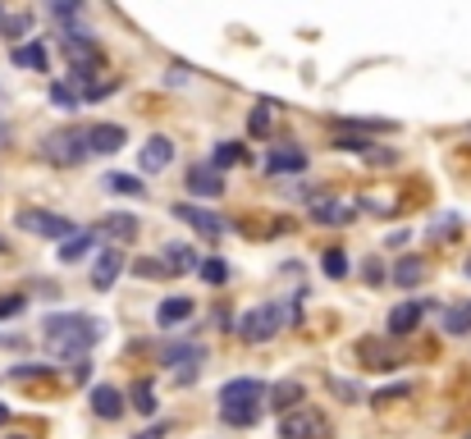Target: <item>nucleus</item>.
I'll return each instance as SVG.
<instances>
[{
	"instance_id": "nucleus-1",
	"label": "nucleus",
	"mask_w": 471,
	"mask_h": 439,
	"mask_svg": "<svg viewBox=\"0 0 471 439\" xmlns=\"http://www.w3.org/2000/svg\"><path fill=\"white\" fill-rule=\"evenodd\" d=\"M101 334H105V325L92 321V316H83V311H64V316H46L42 321L46 348L55 357H73V362H83V357L101 343Z\"/></svg>"
},
{
	"instance_id": "nucleus-2",
	"label": "nucleus",
	"mask_w": 471,
	"mask_h": 439,
	"mask_svg": "<svg viewBox=\"0 0 471 439\" xmlns=\"http://www.w3.org/2000/svg\"><path fill=\"white\" fill-rule=\"evenodd\" d=\"M42 161L60 165V170H73L88 161V129H55L42 138Z\"/></svg>"
},
{
	"instance_id": "nucleus-3",
	"label": "nucleus",
	"mask_w": 471,
	"mask_h": 439,
	"mask_svg": "<svg viewBox=\"0 0 471 439\" xmlns=\"http://www.w3.org/2000/svg\"><path fill=\"white\" fill-rule=\"evenodd\" d=\"M280 325H284V311H280V307H252V311H243V316H239L233 334L248 339V343H265V339L280 334Z\"/></svg>"
},
{
	"instance_id": "nucleus-4",
	"label": "nucleus",
	"mask_w": 471,
	"mask_h": 439,
	"mask_svg": "<svg viewBox=\"0 0 471 439\" xmlns=\"http://www.w3.org/2000/svg\"><path fill=\"white\" fill-rule=\"evenodd\" d=\"M19 229H28V233H37V238H55V243H64L69 233H78L64 215H55V211H37V207H23V211H19Z\"/></svg>"
},
{
	"instance_id": "nucleus-5",
	"label": "nucleus",
	"mask_w": 471,
	"mask_h": 439,
	"mask_svg": "<svg viewBox=\"0 0 471 439\" xmlns=\"http://www.w3.org/2000/svg\"><path fill=\"white\" fill-rule=\"evenodd\" d=\"M261 393H265V384L257 376H233V380L220 384L215 398H220V412H229V408H257Z\"/></svg>"
},
{
	"instance_id": "nucleus-6",
	"label": "nucleus",
	"mask_w": 471,
	"mask_h": 439,
	"mask_svg": "<svg viewBox=\"0 0 471 439\" xmlns=\"http://www.w3.org/2000/svg\"><path fill=\"white\" fill-rule=\"evenodd\" d=\"M60 51L69 55V64H73L78 73L97 69V60H101V46H97V37L78 32V28H64V37H60Z\"/></svg>"
},
{
	"instance_id": "nucleus-7",
	"label": "nucleus",
	"mask_w": 471,
	"mask_h": 439,
	"mask_svg": "<svg viewBox=\"0 0 471 439\" xmlns=\"http://www.w3.org/2000/svg\"><path fill=\"white\" fill-rule=\"evenodd\" d=\"M325 417L316 408H293V412H280V439H316L325 435Z\"/></svg>"
},
{
	"instance_id": "nucleus-8",
	"label": "nucleus",
	"mask_w": 471,
	"mask_h": 439,
	"mask_svg": "<svg viewBox=\"0 0 471 439\" xmlns=\"http://www.w3.org/2000/svg\"><path fill=\"white\" fill-rule=\"evenodd\" d=\"M120 270H124V252H120V248H101V252H97V266H92V289H97V293L114 289Z\"/></svg>"
},
{
	"instance_id": "nucleus-9",
	"label": "nucleus",
	"mask_w": 471,
	"mask_h": 439,
	"mask_svg": "<svg viewBox=\"0 0 471 439\" xmlns=\"http://www.w3.org/2000/svg\"><path fill=\"white\" fill-rule=\"evenodd\" d=\"M129 133L120 124H92L88 129V156H114V151H124Z\"/></svg>"
},
{
	"instance_id": "nucleus-10",
	"label": "nucleus",
	"mask_w": 471,
	"mask_h": 439,
	"mask_svg": "<svg viewBox=\"0 0 471 439\" xmlns=\"http://www.w3.org/2000/svg\"><path fill=\"white\" fill-rule=\"evenodd\" d=\"M88 403H92V412L101 417V421H120L124 417V393L114 389V384H92V393H88Z\"/></svg>"
},
{
	"instance_id": "nucleus-11",
	"label": "nucleus",
	"mask_w": 471,
	"mask_h": 439,
	"mask_svg": "<svg viewBox=\"0 0 471 439\" xmlns=\"http://www.w3.org/2000/svg\"><path fill=\"white\" fill-rule=\"evenodd\" d=\"M179 220H188L198 233H206V238H220L224 233V215H215V211H206V207H192V202H179V207H170Z\"/></svg>"
},
{
	"instance_id": "nucleus-12",
	"label": "nucleus",
	"mask_w": 471,
	"mask_h": 439,
	"mask_svg": "<svg viewBox=\"0 0 471 439\" xmlns=\"http://www.w3.org/2000/svg\"><path fill=\"white\" fill-rule=\"evenodd\" d=\"M161 362H165V367H183V384H188V380H192V367L206 362V348H202V343H170V348L161 352Z\"/></svg>"
},
{
	"instance_id": "nucleus-13",
	"label": "nucleus",
	"mask_w": 471,
	"mask_h": 439,
	"mask_svg": "<svg viewBox=\"0 0 471 439\" xmlns=\"http://www.w3.org/2000/svg\"><path fill=\"white\" fill-rule=\"evenodd\" d=\"M421 316H425V307H421V302H399L394 311H389V321H384V334L408 339V334L421 325Z\"/></svg>"
},
{
	"instance_id": "nucleus-14",
	"label": "nucleus",
	"mask_w": 471,
	"mask_h": 439,
	"mask_svg": "<svg viewBox=\"0 0 471 439\" xmlns=\"http://www.w3.org/2000/svg\"><path fill=\"white\" fill-rule=\"evenodd\" d=\"M170 161H174V142H170V138H147V147L138 151V165H142L147 174L170 170Z\"/></svg>"
},
{
	"instance_id": "nucleus-15",
	"label": "nucleus",
	"mask_w": 471,
	"mask_h": 439,
	"mask_svg": "<svg viewBox=\"0 0 471 439\" xmlns=\"http://www.w3.org/2000/svg\"><path fill=\"white\" fill-rule=\"evenodd\" d=\"M311 220L316 224H352L357 220V207L334 202V197H316V202H311Z\"/></svg>"
},
{
	"instance_id": "nucleus-16",
	"label": "nucleus",
	"mask_w": 471,
	"mask_h": 439,
	"mask_svg": "<svg viewBox=\"0 0 471 439\" xmlns=\"http://www.w3.org/2000/svg\"><path fill=\"white\" fill-rule=\"evenodd\" d=\"M307 165H311L307 151H298V147H274L270 161H265V174H302Z\"/></svg>"
},
{
	"instance_id": "nucleus-17",
	"label": "nucleus",
	"mask_w": 471,
	"mask_h": 439,
	"mask_svg": "<svg viewBox=\"0 0 471 439\" xmlns=\"http://www.w3.org/2000/svg\"><path fill=\"white\" fill-rule=\"evenodd\" d=\"M188 192H192V197H220V192H224L220 170H211V165H192V170H188Z\"/></svg>"
},
{
	"instance_id": "nucleus-18",
	"label": "nucleus",
	"mask_w": 471,
	"mask_h": 439,
	"mask_svg": "<svg viewBox=\"0 0 471 439\" xmlns=\"http://www.w3.org/2000/svg\"><path fill=\"white\" fill-rule=\"evenodd\" d=\"M161 266H165V274H188V270H198V252H192L188 243H165Z\"/></svg>"
},
{
	"instance_id": "nucleus-19",
	"label": "nucleus",
	"mask_w": 471,
	"mask_h": 439,
	"mask_svg": "<svg viewBox=\"0 0 471 439\" xmlns=\"http://www.w3.org/2000/svg\"><path fill=\"white\" fill-rule=\"evenodd\" d=\"M389 279H394L399 289H416L425 279V257H399L394 270H389Z\"/></svg>"
},
{
	"instance_id": "nucleus-20",
	"label": "nucleus",
	"mask_w": 471,
	"mask_h": 439,
	"mask_svg": "<svg viewBox=\"0 0 471 439\" xmlns=\"http://www.w3.org/2000/svg\"><path fill=\"white\" fill-rule=\"evenodd\" d=\"M192 311H198V307H192V298H165L161 307H156V325H161V330H170V325H183Z\"/></svg>"
},
{
	"instance_id": "nucleus-21",
	"label": "nucleus",
	"mask_w": 471,
	"mask_h": 439,
	"mask_svg": "<svg viewBox=\"0 0 471 439\" xmlns=\"http://www.w3.org/2000/svg\"><path fill=\"white\" fill-rule=\"evenodd\" d=\"M101 229H105V238H114V243H129V238L138 233V220H133L129 211H110V215L101 220Z\"/></svg>"
},
{
	"instance_id": "nucleus-22",
	"label": "nucleus",
	"mask_w": 471,
	"mask_h": 439,
	"mask_svg": "<svg viewBox=\"0 0 471 439\" xmlns=\"http://www.w3.org/2000/svg\"><path fill=\"white\" fill-rule=\"evenodd\" d=\"M92 248H97V233H69L64 243H60V261L73 266V261H83Z\"/></svg>"
},
{
	"instance_id": "nucleus-23",
	"label": "nucleus",
	"mask_w": 471,
	"mask_h": 439,
	"mask_svg": "<svg viewBox=\"0 0 471 439\" xmlns=\"http://www.w3.org/2000/svg\"><path fill=\"white\" fill-rule=\"evenodd\" d=\"M270 398H274V412H293L302 398H307V389H302L298 380H280V384L270 389Z\"/></svg>"
},
{
	"instance_id": "nucleus-24",
	"label": "nucleus",
	"mask_w": 471,
	"mask_h": 439,
	"mask_svg": "<svg viewBox=\"0 0 471 439\" xmlns=\"http://www.w3.org/2000/svg\"><path fill=\"white\" fill-rule=\"evenodd\" d=\"M10 60H14L19 69H37V73H46V64H51V60H46V46H42V42L14 46V51H10Z\"/></svg>"
},
{
	"instance_id": "nucleus-25",
	"label": "nucleus",
	"mask_w": 471,
	"mask_h": 439,
	"mask_svg": "<svg viewBox=\"0 0 471 439\" xmlns=\"http://www.w3.org/2000/svg\"><path fill=\"white\" fill-rule=\"evenodd\" d=\"M101 188H105V192H114V197H147V183H142V179H133V174H120V170L105 174V179H101Z\"/></svg>"
},
{
	"instance_id": "nucleus-26",
	"label": "nucleus",
	"mask_w": 471,
	"mask_h": 439,
	"mask_svg": "<svg viewBox=\"0 0 471 439\" xmlns=\"http://www.w3.org/2000/svg\"><path fill=\"white\" fill-rule=\"evenodd\" d=\"M243 156H248L243 142H215V151H211V170H233V165H243Z\"/></svg>"
},
{
	"instance_id": "nucleus-27",
	"label": "nucleus",
	"mask_w": 471,
	"mask_h": 439,
	"mask_svg": "<svg viewBox=\"0 0 471 439\" xmlns=\"http://www.w3.org/2000/svg\"><path fill=\"white\" fill-rule=\"evenodd\" d=\"M357 352H362V362H366L371 371H394V367H399L394 357H389V352H384L375 339H362V343H357Z\"/></svg>"
},
{
	"instance_id": "nucleus-28",
	"label": "nucleus",
	"mask_w": 471,
	"mask_h": 439,
	"mask_svg": "<svg viewBox=\"0 0 471 439\" xmlns=\"http://www.w3.org/2000/svg\"><path fill=\"white\" fill-rule=\"evenodd\" d=\"M444 330L449 334H471V302H458L444 311Z\"/></svg>"
},
{
	"instance_id": "nucleus-29",
	"label": "nucleus",
	"mask_w": 471,
	"mask_h": 439,
	"mask_svg": "<svg viewBox=\"0 0 471 439\" xmlns=\"http://www.w3.org/2000/svg\"><path fill=\"white\" fill-rule=\"evenodd\" d=\"M133 408H138L142 417H156V408H161V403H156V384H151V380H138V384H133Z\"/></svg>"
},
{
	"instance_id": "nucleus-30",
	"label": "nucleus",
	"mask_w": 471,
	"mask_h": 439,
	"mask_svg": "<svg viewBox=\"0 0 471 439\" xmlns=\"http://www.w3.org/2000/svg\"><path fill=\"white\" fill-rule=\"evenodd\" d=\"M83 5H88V0H46V10H51V14L64 23V28H69L78 14H83Z\"/></svg>"
},
{
	"instance_id": "nucleus-31",
	"label": "nucleus",
	"mask_w": 471,
	"mask_h": 439,
	"mask_svg": "<svg viewBox=\"0 0 471 439\" xmlns=\"http://www.w3.org/2000/svg\"><path fill=\"white\" fill-rule=\"evenodd\" d=\"M198 274L206 279V284H224V279H229V266H224L220 257H206V261H198Z\"/></svg>"
},
{
	"instance_id": "nucleus-32",
	"label": "nucleus",
	"mask_w": 471,
	"mask_h": 439,
	"mask_svg": "<svg viewBox=\"0 0 471 439\" xmlns=\"http://www.w3.org/2000/svg\"><path fill=\"white\" fill-rule=\"evenodd\" d=\"M321 270H325L330 279H348V252L330 248V252H325V261H321Z\"/></svg>"
},
{
	"instance_id": "nucleus-33",
	"label": "nucleus",
	"mask_w": 471,
	"mask_h": 439,
	"mask_svg": "<svg viewBox=\"0 0 471 439\" xmlns=\"http://www.w3.org/2000/svg\"><path fill=\"white\" fill-rule=\"evenodd\" d=\"M334 147H339V151H352V156H366L375 142H366L362 133H339V138H334Z\"/></svg>"
},
{
	"instance_id": "nucleus-34",
	"label": "nucleus",
	"mask_w": 471,
	"mask_h": 439,
	"mask_svg": "<svg viewBox=\"0 0 471 439\" xmlns=\"http://www.w3.org/2000/svg\"><path fill=\"white\" fill-rule=\"evenodd\" d=\"M224 417V426H257V417H261V408H229V412H220Z\"/></svg>"
},
{
	"instance_id": "nucleus-35",
	"label": "nucleus",
	"mask_w": 471,
	"mask_h": 439,
	"mask_svg": "<svg viewBox=\"0 0 471 439\" xmlns=\"http://www.w3.org/2000/svg\"><path fill=\"white\" fill-rule=\"evenodd\" d=\"M32 28V14H5L0 19V37H23Z\"/></svg>"
},
{
	"instance_id": "nucleus-36",
	"label": "nucleus",
	"mask_w": 471,
	"mask_h": 439,
	"mask_svg": "<svg viewBox=\"0 0 471 439\" xmlns=\"http://www.w3.org/2000/svg\"><path fill=\"white\" fill-rule=\"evenodd\" d=\"M10 376H14V380H42V376H55V367H42V362H19Z\"/></svg>"
},
{
	"instance_id": "nucleus-37",
	"label": "nucleus",
	"mask_w": 471,
	"mask_h": 439,
	"mask_svg": "<svg viewBox=\"0 0 471 439\" xmlns=\"http://www.w3.org/2000/svg\"><path fill=\"white\" fill-rule=\"evenodd\" d=\"M51 106L73 110V106H78V92H73V88H64V83H51Z\"/></svg>"
},
{
	"instance_id": "nucleus-38",
	"label": "nucleus",
	"mask_w": 471,
	"mask_h": 439,
	"mask_svg": "<svg viewBox=\"0 0 471 439\" xmlns=\"http://www.w3.org/2000/svg\"><path fill=\"white\" fill-rule=\"evenodd\" d=\"M366 161H371V165H394V161H399V151H394V147H389V151H384V147H371V151H366Z\"/></svg>"
},
{
	"instance_id": "nucleus-39",
	"label": "nucleus",
	"mask_w": 471,
	"mask_h": 439,
	"mask_svg": "<svg viewBox=\"0 0 471 439\" xmlns=\"http://www.w3.org/2000/svg\"><path fill=\"white\" fill-rule=\"evenodd\" d=\"M252 133H257V138H265V133H270V106L252 110Z\"/></svg>"
},
{
	"instance_id": "nucleus-40",
	"label": "nucleus",
	"mask_w": 471,
	"mask_h": 439,
	"mask_svg": "<svg viewBox=\"0 0 471 439\" xmlns=\"http://www.w3.org/2000/svg\"><path fill=\"white\" fill-rule=\"evenodd\" d=\"M133 274H142V279H161L165 266H161V261H133Z\"/></svg>"
},
{
	"instance_id": "nucleus-41",
	"label": "nucleus",
	"mask_w": 471,
	"mask_h": 439,
	"mask_svg": "<svg viewBox=\"0 0 471 439\" xmlns=\"http://www.w3.org/2000/svg\"><path fill=\"white\" fill-rule=\"evenodd\" d=\"M23 311V293H14V298H0V321H5V316H19Z\"/></svg>"
},
{
	"instance_id": "nucleus-42",
	"label": "nucleus",
	"mask_w": 471,
	"mask_h": 439,
	"mask_svg": "<svg viewBox=\"0 0 471 439\" xmlns=\"http://www.w3.org/2000/svg\"><path fill=\"white\" fill-rule=\"evenodd\" d=\"M170 435V421H156V426H147V430H138L133 439H165Z\"/></svg>"
},
{
	"instance_id": "nucleus-43",
	"label": "nucleus",
	"mask_w": 471,
	"mask_h": 439,
	"mask_svg": "<svg viewBox=\"0 0 471 439\" xmlns=\"http://www.w3.org/2000/svg\"><path fill=\"white\" fill-rule=\"evenodd\" d=\"M362 274H366V279H371V284H380V279H384V266H380V261H375V257H371V261H366V266H362Z\"/></svg>"
},
{
	"instance_id": "nucleus-44",
	"label": "nucleus",
	"mask_w": 471,
	"mask_h": 439,
	"mask_svg": "<svg viewBox=\"0 0 471 439\" xmlns=\"http://www.w3.org/2000/svg\"><path fill=\"white\" fill-rule=\"evenodd\" d=\"M334 393H339V398H357V384H348V380H334Z\"/></svg>"
},
{
	"instance_id": "nucleus-45",
	"label": "nucleus",
	"mask_w": 471,
	"mask_h": 439,
	"mask_svg": "<svg viewBox=\"0 0 471 439\" xmlns=\"http://www.w3.org/2000/svg\"><path fill=\"white\" fill-rule=\"evenodd\" d=\"M5 421H10V408H5V403H0V426H5Z\"/></svg>"
},
{
	"instance_id": "nucleus-46",
	"label": "nucleus",
	"mask_w": 471,
	"mask_h": 439,
	"mask_svg": "<svg viewBox=\"0 0 471 439\" xmlns=\"http://www.w3.org/2000/svg\"><path fill=\"white\" fill-rule=\"evenodd\" d=\"M462 274H467V279H471V257H467V261H462Z\"/></svg>"
},
{
	"instance_id": "nucleus-47",
	"label": "nucleus",
	"mask_w": 471,
	"mask_h": 439,
	"mask_svg": "<svg viewBox=\"0 0 471 439\" xmlns=\"http://www.w3.org/2000/svg\"><path fill=\"white\" fill-rule=\"evenodd\" d=\"M0 252H5V238H0Z\"/></svg>"
},
{
	"instance_id": "nucleus-48",
	"label": "nucleus",
	"mask_w": 471,
	"mask_h": 439,
	"mask_svg": "<svg viewBox=\"0 0 471 439\" xmlns=\"http://www.w3.org/2000/svg\"><path fill=\"white\" fill-rule=\"evenodd\" d=\"M0 19H5V5H0Z\"/></svg>"
}]
</instances>
